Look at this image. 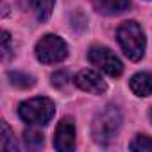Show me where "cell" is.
<instances>
[{"label":"cell","mask_w":152,"mask_h":152,"mask_svg":"<svg viewBox=\"0 0 152 152\" xmlns=\"http://www.w3.org/2000/svg\"><path fill=\"white\" fill-rule=\"evenodd\" d=\"M116 38H118V43H120L124 54L131 61H140L145 56L147 39H145V32L138 22H134V20L124 22L116 31Z\"/></svg>","instance_id":"6da1fadb"},{"label":"cell","mask_w":152,"mask_h":152,"mask_svg":"<svg viewBox=\"0 0 152 152\" xmlns=\"http://www.w3.org/2000/svg\"><path fill=\"white\" fill-rule=\"evenodd\" d=\"M120 125H122V113L118 111V107L107 106L100 113H97V116L93 118L91 136L97 143L107 145L116 138V134L120 131Z\"/></svg>","instance_id":"7a4b0ae2"},{"label":"cell","mask_w":152,"mask_h":152,"mask_svg":"<svg viewBox=\"0 0 152 152\" xmlns=\"http://www.w3.org/2000/svg\"><path fill=\"white\" fill-rule=\"evenodd\" d=\"M54 113H56V106L50 99L47 97H34V99H29L25 102L20 104L18 107V115L20 118L29 124V125H34V127H43L47 125L52 118H54Z\"/></svg>","instance_id":"3957f363"},{"label":"cell","mask_w":152,"mask_h":152,"mask_svg":"<svg viewBox=\"0 0 152 152\" xmlns=\"http://www.w3.org/2000/svg\"><path fill=\"white\" fill-rule=\"evenodd\" d=\"M36 57L43 64H54L61 63L68 57V47L63 38L56 34H45L38 43H36Z\"/></svg>","instance_id":"277c9868"},{"label":"cell","mask_w":152,"mask_h":152,"mask_svg":"<svg viewBox=\"0 0 152 152\" xmlns=\"http://www.w3.org/2000/svg\"><path fill=\"white\" fill-rule=\"evenodd\" d=\"M88 61L109 77H120L124 72L122 61L107 47H91L88 52Z\"/></svg>","instance_id":"5b68a950"},{"label":"cell","mask_w":152,"mask_h":152,"mask_svg":"<svg viewBox=\"0 0 152 152\" xmlns=\"http://www.w3.org/2000/svg\"><path fill=\"white\" fill-rule=\"evenodd\" d=\"M54 147L59 152H72L75 148V124L70 116L59 120L54 132Z\"/></svg>","instance_id":"8992f818"},{"label":"cell","mask_w":152,"mask_h":152,"mask_svg":"<svg viewBox=\"0 0 152 152\" xmlns=\"http://www.w3.org/2000/svg\"><path fill=\"white\" fill-rule=\"evenodd\" d=\"M75 84H77L83 91L91 93V95H102L107 90L106 81L100 77V73H97L95 70H81L75 75Z\"/></svg>","instance_id":"52a82bcc"},{"label":"cell","mask_w":152,"mask_h":152,"mask_svg":"<svg viewBox=\"0 0 152 152\" xmlns=\"http://www.w3.org/2000/svg\"><path fill=\"white\" fill-rule=\"evenodd\" d=\"M129 88L136 97H150L152 95V73L150 72L134 73L129 81Z\"/></svg>","instance_id":"ba28073f"},{"label":"cell","mask_w":152,"mask_h":152,"mask_svg":"<svg viewBox=\"0 0 152 152\" xmlns=\"http://www.w3.org/2000/svg\"><path fill=\"white\" fill-rule=\"evenodd\" d=\"M97 7L104 15H120L131 7V0H95Z\"/></svg>","instance_id":"9c48e42d"},{"label":"cell","mask_w":152,"mask_h":152,"mask_svg":"<svg viewBox=\"0 0 152 152\" xmlns=\"http://www.w3.org/2000/svg\"><path fill=\"white\" fill-rule=\"evenodd\" d=\"M54 4H56V0H31L32 11H34L36 18L39 22H47L50 18L52 9H54Z\"/></svg>","instance_id":"30bf717a"},{"label":"cell","mask_w":152,"mask_h":152,"mask_svg":"<svg viewBox=\"0 0 152 152\" xmlns=\"http://www.w3.org/2000/svg\"><path fill=\"white\" fill-rule=\"evenodd\" d=\"M23 141H25V147L29 150H39L43 145H45V138L39 131L36 129H29L23 132Z\"/></svg>","instance_id":"8fae6325"},{"label":"cell","mask_w":152,"mask_h":152,"mask_svg":"<svg viewBox=\"0 0 152 152\" xmlns=\"http://www.w3.org/2000/svg\"><path fill=\"white\" fill-rule=\"evenodd\" d=\"M2 131H0V148L2 150H16V141H15V132L7 125V122H2Z\"/></svg>","instance_id":"7c38bea8"},{"label":"cell","mask_w":152,"mask_h":152,"mask_svg":"<svg viewBox=\"0 0 152 152\" xmlns=\"http://www.w3.org/2000/svg\"><path fill=\"white\" fill-rule=\"evenodd\" d=\"M9 79H11V84H13V86L22 88V90L32 88V86H34V83H36L32 75L22 73V72H9Z\"/></svg>","instance_id":"4fadbf2b"},{"label":"cell","mask_w":152,"mask_h":152,"mask_svg":"<svg viewBox=\"0 0 152 152\" xmlns=\"http://www.w3.org/2000/svg\"><path fill=\"white\" fill-rule=\"evenodd\" d=\"M129 148H131V150H140V152H148V150H152V138H150V136L138 134V136L131 141Z\"/></svg>","instance_id":"5bb4252c"},{"label":"cell","mask_w":152,"mask_h":152,"mask_svg":"<svg viewBox=\"0 0 152 152\" xmlns=\"http://www.w3.org/2000/svg\"><path fill=\"white\" fill-rule=\"evenodd\" d=\"M9 54H11V36L7 31H4L2 32V59L6 61L9 57Z\"/></svg>","instance_id":"9a60e30c"},{"label":"cell","mask_w":152,"mask_h":152,"mask_svg":"<svg viewBox=\"0 0 152 152\" xmlns=\"http://www.w3.org/2000/svg\"><path fill=\"white\" fill-rule=\"evenodd\" d=\"M63 79H70L68 73H66V72H57V73L52 75V84H54L56 88H61V86H64V84L68 83V81H63Z\"/></svg>","instance_id":"2e32d148"},{"label":"cell","mask_w":152,"mask_h":152,"mask_svg":"<svg viewBox=\"0 0 152 152\" xmlns=\"http://www.w3.org/2000/svg\"><path fill=\"white\" fill-rule=\"evenodd\" d=\"M150 120H152V109H150Z\"/></svg>","instance_id":"e0dca14e"}]
</instances>
